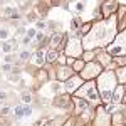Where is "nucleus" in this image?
Here are the masks:
<instances>
[{
    "mask_svg": "<svg viewBox=\"0 0 126 126\" xmlns=\"http://www.w3.org/2000/svg\"><path fill=\"white\" fill-rule=\"evenodd\" d=\"M59 57V52L56 49H50V50H46V61L47 62H56Z\"/></svg>",
    "mask_w": 126,
    "mask_h": 126,
    "instance_id": "obj_17",
    "label": "nucleus"
},
{
    "mask_svg": "<svg viewBox=\"0 0 126 126\" xmlns=\"http://www.w3.org/2000/svg\"><path fill=\"white\" fill-rule=\"evenodd\" d=\"M114 61H116L118 64H121V66H125V56H118V57L114 59Z\"/></svg>",
    "mask_w": 126,
    "mask_h": 126,
    "instance_id": "obj_28",
    "label": "nucleus"
},
{
    "mask_svg": "<svg viewBox=\"0 0 126 126\" xmlns=\"http://www.w3.org/2000/svg\"><path fill=\"white\" fill-rule=\"evenodd\" d=\"M71 76H74L72 67H69V66H66V64H62V66H59V67H57V76H56V78H57L61 82L67 81Z\"/></svg>",
    "mask_w": 126,
    "mask_h": 126,
    "instance_id": "obj_9",
    "label": "nucleus"
},
{
    "mask_svg": "<svg viewBox=\"0 0 126 126\" xmlns=\"http://www.w3.org/2000/svg\"><path fill=\"white\" fill-rule=\"evenodd\" d=\"M12 67H14V66H12V64H5V66H3V71H5V72H9V71H12Z\"/></svg>",
    "mask_w": 126,
    "mask_h": 126,
    "instance_id": "obj_29",
    "label": "nucleus"
},
{
    "mask_svg": "<svg viewBox=\"0 0 126 126\" xmlns=\"http://www.w3.org/2000/svg\"><path fill=\"white\" fill-rule=\"evenodd\" d=\"M72 104L76 106V113H79V114H82V113H89V111H91V104L87 103L86 99L74 97V99H72Z\"/></svg>",
    "mask_w": 126,
    "mask_h": 126,
    "instance_id": "obj_10",
    "label": "nucleus"
},
{
    "mask_svg": "<svg viewBox=\"0 0 126 126\" xmlns=\"http://www.w3.org/2000/svg\"><path fill=\"white\" fill-rule=\"evenodd\" d=\"M116 79L119 81V84H125V66H121V67L116 71Z\"/></svg>",
    "mask_w": 126,
    "mask_h": 126,
    "instance_id": "obj_19",
    "label": "nucleus"
},
{
    "mask_svg": "<svg viewBox=\"0 0 126 126\" xmlns=\"http://www.w3.org/2000/svg\"><path fill=\"white\" fill-rule=\"evenodd\" d=\"M10 35H12V30H10V27L0 22V40H7Z\"/></svg>",
    "mask_w": 126,
    "mask_h": 126,
    "instance_id": "obj_15",
    "label": "nucleus"
},
{
    "mask_svg": "<svg viewBox=\"0 0 126 126\" xmlns=\"http://www.w3.org/2000/svg\"><path fill=\"white\" fill-rule=\"evenodd\" d=\"M22 111H24V104H20V106H17L15 108V118H22Z\"/></svg>",
    "mask_w": 126,
    "mask_h": 126,
    "instance_id": "obj_24",
    "label": "nucleus"
},
{
    "mask_svg": "<svg viewBox=\"0 0 126 126\" xmlns=\"http://www.w3.org/2000/svg\"><path fill=\"white\" fill-rule=\"evenodd\" d=\"M82 84V79L79 78V76H71V78L67 79V81H64V86H62V89L66 91V93H74L76 89H79V86Z\"/></svg>",
    "mask_w": 126,
    "mask_h": 126,
    "instance_id": "obj_8",
    "label": "nucleus"
},
{
    "mask_svg": "<svg viewBox=\"0 0 126 126\" xmlns=\"http://www.w3.org/2000/svg\"><path fill=\"white\" fill-rule=\"evenodd\" d=\"M35 34H37V30H35V29H29V30H27V37H29V39L35 37Z\"/></svg>",
    "mask_w": 126,
    "mask_h": 126,
    "instance_id": "obj_26",
    "label": "nucleus"
},
{
    "mask_svg": "<svg viewBox=\"0 0 126 126\" xmlns=\"http://www.w3.org/2000/svg\"><path fill=\"white\" fill-rule=\"evenodd\" d=\"M103 72V69H101V64L99 62H86L84 64V67L81 71V79L84 81H93L94 78H97L99 74Z\"/></svg>",
    "mask_w": 126,
    "mask_h": 126,
    "instance_id": "obj_5",
    "label": "nucleus"
},
{
    "mask_svg": "<svg viewBox=\"0 0 126 126\" xmlns=\"http://www.w3.org/2000/svg\"><path fill=\"white\" fill-rule=\"evenodd\" d=\"M81 24H82V22H81L78 17H74V19H72V24H71V29H72V30H78V27H81Z\"/></svg>",
    "mask_w": 126,
    "mask_h": 126,
    "instance_id": "obj_23",
    "label": "nucleus"
},
{
    "mask_svg": "<svg viewBox=\"0 0 126 126\" xmlns=\"http://www.w3.org/2000/svg\"><path fill=\"white\" fill-rule=\"evenodd\" d=\"M94 126H111V114L104 111V108H97V118L94 119Z\"/></svg>",
    "mask_w": 126,
    "mask_h": 126,
    "instance_id": "obj_7",
    "label": "nucleus"
},
{
    "mask_svg": "<svg viewBox=\"0 0 126 126\" xmlns=\"http://www.w3.org/2000/svg\"><path fill=\"white\" fill-rule=\"evenodd\" d=\"M121 101V104H125V84H119L116 89V93L111 96V103H114V104H118Z\"/></svg>",
    "mask_w": 126,
    "mask_h": 126,
    "instance_id": "obj_11",
    "label": "nucleus"
},
{
    "mask_svg": "<svg viewBox=\"0 0 126 126\" xmlns=\"http://www.w3.org/2000/svg\"><path fill=\"white\" fill-rule=\"evenodd\" d=\"M19 59H20V62H27L30 59V52H27V50H22L19 54Z\"/></svg>",
    "mask_w": 126,
    "mask_h": 126,
    "instance_id": "obj_21",
    "label": "nucleus"
},
{
    "mask_svg": "<svg viewBox=\"0 0 126 126\" xmlns=\"http://www.w3.org/2000/svg\"><path fill=\"white\" fill-rule=\"evenodd\" d=\"M71 9L74 10V12H79V14H82V12H84V9H86V0H74Z\"/></svg>",
    "mask_w": 126,
    "mask_h": 126,
    "instance_id": "obj_16",
    "label": "nucleus"
},
{
    "mask_svg": "<svg viewBox=\"0 0 126 126\" xmlns=\"http://www.w3.org/2000/svg\"><path fill=\"white\" fill-rule=\"evenodd\" d=\"M20 99H22V103H24V104H30V101H32V96H30V93H22Z\"/></svg>",
    "mask_w": 126,
    "mask_h": 126,
    "instance_id": "obj_22",
    "label": "nucleus"
},
{
    "mask_svg": "<svg viewBox=\"0 0 126 126\" xmlns=\"http://www.w3.org/2000/svg\"><path fill=\"white\" fill-rule=\"evenodd\" d=\"M9 113H10V108L9 106H5V108H2V109H0V114H2V116H7Z\"/></svg>",
    "mask_w": 126,
    "mask_h": 126,
    "instance_id": "obj_27",
    "label": "nucleus"
},
{
    "mask_svg": "<svg viewBox=\"0 0 126 126\" xmlns=\"http://www.w3.org/2000/svg\"><path fill=\"white\" fill-rule=\"evenodd\" d=\"M2 49H3V52H12V50H15V49H17V40H7V42L2 46Z\"/></svg>",
    "mask_w": 126,
    "mask_h": 126,
    "instance_id": "obj_18",
    "label": "nucleus"
},
{
    "mask_svg": "<svg viewBox=\"0 0 126 126\" xmlns=\"http://www.w3.org/2000/svg\"><path fill=\"white\" fill-rule=\"evenodd\" d=\"M103 15L104 17H109L114 10H116V0H104V3H103Z\"/></svg>",
    "mask_w": 126,
    "mask_h": 126,
    "instance_id": "obj_12",
    "label": "nucleus"
},
{
    "mask_svg": "<svg viewBox=\"0 0 126 126\" xmlns=\"http://www.w3.org/2000/svg\"><path fill=\"white\" fill-rule=\"evenodd\" d=\"M62 126H72V121H69L67 125H66V123H64V125H62Z\"/></svg>",
    "mask_w": 126,
    "mask_h": 126,
    "instance_id": "obj_32",
    "label": "nucleus"
},
{
    "mask_svg": "<svg viewBox=\"0 0 126 126\" xmlns=\"http://www.w3.org/2000/svg\"><path fill=\"white\" fill-rule=\"evenodd\" d=\"M46 22H37V29H46Z\"/></svg>",
    "mask_w": 126,
    "mask_h": 126,
    "instance_id": "obj_30",
    "label": "nucleus"
},
{
    "mask_svg": "<svg viewBox=\"0 0 126 126\" xmlns=\"http://www.w3.org/2000/svg\"><path fill=\"white\" fill-rule=\"evenodd\" d=\"M84 64H86V62H84L82 59H78V61L74 62V66H72V71H74V72H81L82 67H84Z\"/></svg>",
    "mask_w": 126,
    "mask_h": 126,
    "instance_id": "obj_20",
    "label": "nucleus"
},
{
    "mask_svg": "<svg viewBox=\"0 0 126 126\" xmlns=\"http://www.w3.org/2000/svg\"><path fill=\"white\" fill-rule=\"evenodd\" d=\"M29 42H30L29 37H24V39H22V44H24V46H25V44H29Z\"/></svg>",
    "mask_w": 126,
    "mask_h": 126,
    "instance_id": "obj_31",
    "label": "nucleus"
},
{
    "mask_svg": "<svg viewBox=\"0 0 126 126\" xmlns=\"http://www.w3.org/2000/svg\"><path fill=\"white\" fill-rule=\"evenodd\" d=\"M116 35V17H108L106 20H101L94 25L84 35L81 44H84V50H93L96 47H104L109 44Z\"/></svg>",
    "mask_w": 126,
    "mask_h": 126,
    "instance_id": "obj_1",
    "label": "nucleus"
},
{
    "mask_svg": "<svg viewBox=\"0 0 126 126\" xmlns=\"http://www.w3.org/2000/svg\"><path fill=\"white\" fill-rule=\"evenodd\" d=\"M66 39V34H54L52 37H50V47L52 49H57V47H61L62 46V40Z\"/></svg>",
    "mask_w": 126,
    "mask_h": 126,
    "instance_id": "obj_14",
    "label": "nucleus"
},
{
    "mask_svg": "<svg viewBox=\"0 0 126 126\" xmlns=\"http://www.w3.org/2000/svg\"><path fill=\"white\" fill-rule=\"evenodd\" d=\"M32 62L35 64V66H44V62H46V49H37V52L34 54V57H32Z\"/></svg>",
    "mask_w": 126,
    "mask_h": 126,
    "instance_id": "obj_13",
    "label": "nucleus"
},
{
    "mask_svg": "<svg viewBox=\"0 0 126 126\" xmlns=\"http://www.w3.org/2000/svg\"><path fill=\"white\" fill-rule=\"evenodd\" d=\"M74 94L81 99H86L87 103H97L99 101V93L94 81H87L86 84H81L79 89L74 91Z\"/></svg>",
    "mask_w": 126,
    "mask_h": 126,
    "instance_id": "obj_3",
    "label": "nucleus"
},
{
    "mask_svg": "<svg viewBox=\"0 0 126 126\" xmlns=\"http://www.w3.org/2000/svg\"><path fill=\"white\" fill-rule=\"evenodd\" d=\"M97 93H99V99L104 103V104H109L111 103V96L114 93V86H116V76L111 72V71H106V72H101L97 76Z\"/></svg>",
    "mask_w": 126,
    "mask_h": 126,
    "instance_id": "obj_2",
    "label": "nucleus"
},
{
    "mask_svg": "<svg viewBox=\"0 0 126 126\" xmlns=\"http://www.w3.org/2000/svg\"><path fill=\"white\" fill-rule=\"evenodd\" d=\"M125 40H126V34L125 30H121L119 32V35H114V42L111 44V46H108L106 52L109 56H125Z\"/></svg>",
    "mask_w": 126,
    "mask_h": 126,
    "instance_id": "obj_4",
    "label": "nucleus"
},
{
    "mask_svg": "<svg viewBox=\"0 0 126 126\" xmlns=\"http://www.w3.org/2000/svg\"><path fill=\"white\" fill-rule=\"evenodd\" d=\"M89 29H91V24H84V25H82V29H81V34H82V35H86L87 32H89Z\"/></svg>",
    "mask_w": 126,
    "mask_h": 126,
    "instance_id": "obj_25",
    "label": "nucleus"
},
{
    "mask_svg": "<svg viewBox=\"0 0 126 126\" xmlns=\"http://www.w3.org/2000/svg\"><path fill=\"white\" fill-rule=\"evenodd\" d=\"M82 44H81V40L78 37H71L67 40V46H64V52L67 54L69 57H79L81 54H82Z\"/></svg>",
    "mask_w": 126,
    "mask_h": 126,
    "instance_id": "obj_6",
    "label": "nucleus"
}]
</instances>
